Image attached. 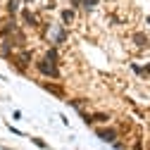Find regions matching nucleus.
<instances>
[{
    "label": "nucleus",
    "mask_w": 150,
    "mask_h": 150,
    "mask_svg": "<svg viewBox=\"0 0 150 150\" xmlns=\"http://www.w3.org/2000/svg\"><path fill=\"white\" fill-rule=\"evenodd\" d=\"M48 60H52V62L57 60V50H50V52H48Z\"/></svg>",
    "instance_id": "nucleus-11"
},
{
    "label": "nucleus",
    "mask_w": 150,
    "mask_h": 150,
    "mask_svg": "<svg viewBox=\"0 0 150 150\" xmlns=\"http://www.w3.org/2000/svg\"><path fill=\"white\" fill-rule=\"evenodd\" d=\"M31 141H33V143H36V145H38V148H48V145H45V143H43V141H41V138H31Z\"/></svg>",
    "instance_id": "nucleus-12"
},
{
    "label": "nucleus",
    "mask_w": 150,
    "mask_h": 150,
    "mask_svg": "<svg viewBox=\"0 0 150 150\" xmlns=\"http://www.w3.org/2000/svg\"><path fill=\"white\" fill-rule=\"evenodd\" d=\"M98 0H83V7H96Z\"/></svg>",
    "instance_id": "nucleus-10"
},
{
    "label": "nucleus",
    "mask_w": 150,
    "mask_h": 150,
    "mask_svg": "<svg viewBox=\"0 0 150 150\" xmlns=\"http://www.w3.org/2000/svg\"><path fill=\"white\" fill-rule=\"evenodd\" d=\"M71 3H74V5H83V0H71Z\"/></svg>",
    "instance_id": "nucleus-13"
},
{
    "label": "nucleus",
    "mask_w": 150,
    "mask_h": 150,
    "mask_svg": "<svg viewBox=\"0 0 150 150\" xmlns=\"http://www.w3.org/2000/svg\"><path fill=\"white\" fill-rule=\"evenodd\" d=\"M24 19H26V22H31V26H36V17H33L29 10H24Z\"/></svg>",
    "instance_id": "nucleus-7"
},
{
    "label": "nucleus",
    "mask_w": 150,
    "mask_h": 150,
    "mask_svg": "<svg viewBox=\"0 0 150 150\" xmlns=\"http://www.w3.org/2000/svg\"><path fill=\"white\" fill-rule=\"evenodd\" d=\"M91 122H107V115H93Z\"/></svg>",
    "instance_id": "nucleus-8"
},
{
    "label": "nucleus",
    "mask_w": 150,
    "mask_h": 150,
    "mask_svg": "<svg viewBox=\"0 0 150 150\" xmlns=\"http://www.w3.org/2000/svg\"><path fill=\"white\" fill-rule=\"evenodd\" d=\"M134 41H136L138 45H145V38H143V33H136V36H134Z\"/></svg>",
    "instance_id": "nucleus-9"
},
{
    "label": "nucleus",
    "mask_w": 150,
    "mask_h": 150,
    "mask_svg": "<svg viewBox=\"0 0 150 150\" xmlns=\"http://www.w3.org/2000/svg\"><path fill=\"white\" fill-rule=\"evenodd\" d=\"M134 71H138L141 76H150V69H148V67H136V64H134Z\"/></svg>",
    "instance_id": "nucleus-5"
},
{
    "label": "nucleus",
    "mask_w": 150,
    "mask_h": 150,
    "mask_svg": "<svg viewBox=\"0 0 150 150\" xmlns=\"http://www.w3.org/2000/svg\"><path fill=\"white\" fill-rule=\"evenodd\" d=\"M7 10H10V12H17V10H19V0H10V3H7Z\"/></svg>",
    "instance_id": "nucleus-6"
},
{
    "label": "nucleus",
    "mask_w": 150,
    "mask_h": 150,
    "mask_svg": "<svg viewBox=\"0 0 150 150\" xmlns=\"http://www.w3.org/2000/svg\"><path fill=\"white\" fill-rule=\"evenodd\" d=\"M71 19H74V12H71V10H64V12H62V22H67V24H69Z\"/></svg>",
    "instance_id": "nucleus-4"
},
{
    "label": "nucleus",
    "mask_w": 150,
    "mask_h": 150,
    "mask_svg": "<svg viewBox=\"0 0 150 150\" xmlns=\"http://www.w3.org/2000/svg\"><path fill=\"white\" fill-rule=\"evenodd\" d=\"M29 60H31V52H22V55H19V57H17V64H19V67L24 69V67L29 64Z\"/></svg>",
    "instance_id": "nucleus-3"
},
{
    "label": "nucleus",
    "mask_w": 150,
    "mask_h": 150,
    "mask_svg": "<svg viewBox=\"0 0 150 150\" xmlns=\"http://www.w3.org/2000/svg\"><path fill=\"white\" fill-rule=\"evenodd\" d=\"M98 138H100V141H105V143H115V138H117V131H115V129L98 131Z\"/></svg>",
    "instance_id": "nucleus-2"
},
{
    "label": "nucleus",
    "mask_w": 150,
    "mask_h": 150,
    "mask_svg": "<svg viewBox=\"0 0 150 150\" xmlns=\"http://www.w3.org/2000/svg\"><path fill=\"white\" fill-rule=\"evenodd\" d=\"M36 67H38V71H41V74H45V76H52V79H57V76H60V71H57V67H55V62H52V60H48V57H45V60H41Z\"/></svg>",
    "instance_id": "nucleus-1"
}]
</instances>
